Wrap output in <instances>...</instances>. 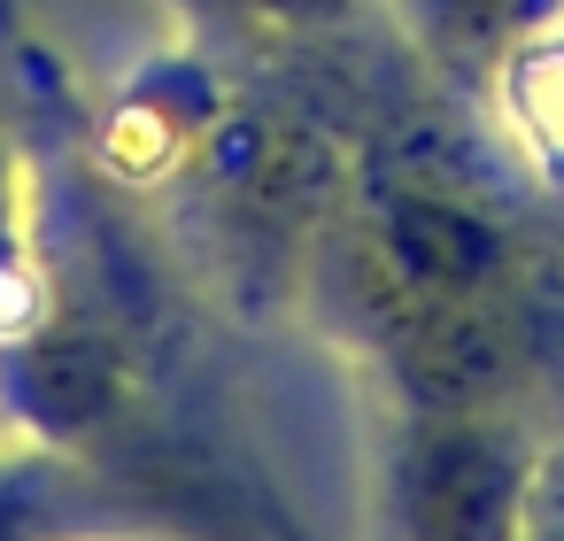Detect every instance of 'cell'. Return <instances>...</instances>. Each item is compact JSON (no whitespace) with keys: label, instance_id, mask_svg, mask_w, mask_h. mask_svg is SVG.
<instances>
[{"label":"cell","instance_id":"cell-1","mask_svg":"<svg viewBox=\"0 0 564 541\" xmlns=\"http://www.w3.org/2000/svg\"><path fill=\"white\" fill-rule=\"evenodd\" d=\"M525 117H533V132L549 148H564V47L525 71Z\"/></svg>","mask_w":564,"mask_h":541}]
</instances>
